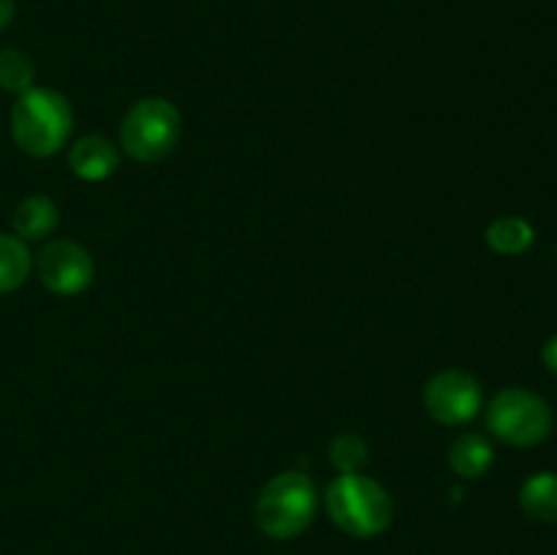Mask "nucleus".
Listing matches in <instances>:
<instances>
[{
    "instance_id": "f257e3e1",
    "label": "nucleus",
    "mask_w": 557,
    "mask_h": 555,
    "mask_svg": "<svg viewBox=\"0 0 557 555\" xmlns=\"http://www.w3.org/2000/svg\"><path fill=\"white\" fill-rule=\"evenodd\" d=\"M71 128H74L71 103L49 87H30L22 92L11 112V134L27 156H54L69 141Z\"/></svg>"
},
{
    "instance_id": "f03ea898",
    "label": "nucleus",
    "mask_w": 557,
    "mask_h": 555,
    "mask_svg": "<svg viewBox=\"0 0 557 555\" xmlns=\"http://www.w3.org/2000/svg\"><path fill=\"white\" fill-rule=\"evenodd\" d=\"M326 515L337 528L359 539L379 536L392 522V498L375 479L364 473H341L326 488Z\"/></svg>"
},
{
    "instance_id": "7ed1b4c3",
    "label": "nucleus",
    "mask_w": 557,
    "mask_h": 555,
    "mask_svg": "<svg viewBox=\"0 0 557 555\" xmlns=\"http://www.w3.org/2000/svg\"><path fill=\"white\" fill-rule=\"evenodd\" d=\"M319 493L308 473L286 471L272 477L256 501V526L270 539H294L313 522Z\"/></svg>"
},
{
    "instance_id": "20e7f679",
    "label": "nucleus",
    "mask_w": 557,
    "mask_h": 555,
    "mask_svg": "<svg viewBox=\"0 0 557 555\" xmlns=\"http://www.w3.org/2000/svg\"><path fill=\"white\" fill-rule=\"evenodd\" d=\"M183 118L166 98H141L120 125V147L139 163H158L177 147Z\"/></svg>"
},
{
    "instance_id": "39448f33",
    "label": "nucleus",
    "mask_w": 557,
    "mask_h": 555,
    "mask_svg": "<svg viewBox=\"0 0 557 555\" xmlns=\"http://www.w3.org/2000/svg\"><path fill=\"white\" fill-rule=\"evenodd\" d=\"M553 408L528 390L498 392L487 408V430L511 446H536L553 433Z\"/></svg>"
},
{
    "instance_id": "423d86ee",
    "label": "nucleus",
    "mask_w": 557,
    "mask_h": 555,
    "mask_svg": "<svg viewBox=\"0 0 557 555\" xmlns=\"http://www.w3.org/2000/svg\"><path fill=\"white\" fill-rule=\"evenodd\" d=\"M424 408L441 424H466L482 408V386L466 370H441L424 384Z\"/></svg>"
},
{
    "instance_id": "0eeeda50",
    "label": "nucleus",
    "mask_w": 557,
    "mask_h": 555,
    "mask_svg": "<svg viewBox=\"0 0 557 555\" xmlns=\"http://www.w3.org/2000/svg\"><path fill=\"white\" fill-rule=\"evenodd\" d=\"M36 270L44 286L60 297L82 294L96 275L90 254L71 239H54V243L44 245L36 259Z\"/></svg>"
},
{
    "instance_id": "6e6552de",
    "label": "nucleus",
    "mask_w": 557,
    "mask_h": 555,
    "mask_svg": "<svg viewBox=\"0 0 557 555\" xmlns=\"http://www.w3.org/2000/svg\"><path fill=\"white\" fill-rule=\"evenodd\" d=\"M69 166L76 177L87 180V183H98V180L112 177L114 169L120 166V152L103 136H82L74 141L69 152Z\"/></svg>"
},
{
    "instance_id": "1a4fd4ad",
    "label": "nucleus",
    "mask_w": 557,
    "mask_h": 555,
    "mask_svg": "<svg viewBox=\"0 0 557 555\" xmlns=\"http://www.w3.org/2000/svg\"><path fill=\"white\" fill-rule=\"evenodd\" d=\"M60 212L47 196H27L14 210V229L22 239H44L58 229Z\"/></svg>"
},
{
    "instance_id": "9d476101",
    "label": "nucleus",
    "mask_w": 557,
    "mask_h": 555,
    "mask_svg": "<svg viewBox=\"0 0 557 555\" xmlns=\"http://www.w3.org/2000/svg\"><path fill=\"white\" fill-rule=\"evenodd\" d=\"M520 506L528 517L555 526L557 522V473L539 471L522 484Z\"/></svg>"
},
{
    "instance_id": "9b49d317",
    "label": "nucleus",
    "mask_w": 557,
    "mask_h": 555,
    "mask_svg": "<svg viewBox=\"0 0 557 555\" xmlns=\"http://www.w3.org/2000/svg\"><path fill=\"white\" fill-rule=\"evenodd\" d=\"M495 460V452L490 441L479 433H462L449 449V466L462 479H479L490 471Z\"/></svg>"
},
{
    "instance_id": "f8f14e48",
    "label": "nucleus",
    "mask_w": 557,
    "mask_h": 555,
    "mask_svg": "<svg viewBox=\"0 0 557 555\" xmlns=\"http://www.w3.org/2000/svg\"><path fill=\"white\" fill-rule=\"evenodd\" d=\"M30 250L20 237L0 234V294L20 288L30 275Z\"/></svg>"
},
{
    "instance_id": "ddd939ff",
    "label": "nucleus",
    "mask_w": 557,
    "mask_h": 555,
    "mask_svg": "<svg viewBox=\"0 0 557 555\" xmlns=\"http://www.w3.org/2000/svg\"><path fill=\"white\" fill-rule=\"evenodd\" d=\"M536 234H533V226L522 218H498L487 226V245L495 250V254L504 256H520L525 254L533 245Z\"/></svg>"
},
{
    "instance_id": "4468645a",
    "label": "nucleus",
    "mask_w": 557,
    "mask_h": 555,
    "mask_svg": "<svg viewBox=\"0 0 557 555\" xmlns=\"http://www.w3.org/2000/svg\"><path fill=\"white\" fill-rule=\"evenodd\" d=\"M36 79V65L20 49H0V87L5 92H27Z\"/></svg>"
},
{
    "instance_id": "2eb2a0df",
    "label": "nucleus",
    "mask_w": 557,
    "mask_h": 555,
    "mask_svg": "<svg viewBox=\"0 0 557 555\" xmlns=\"http://www.w3.org/2000/svg\"><path fill=\"white\" fill-rule=\"evenodd\" d=\"M330 460L341 473H357L368 462V446L359 435L343 433L332 441Z\"/></svg>"
},
{
    "instance_id": "dca6fc26",
    "label": "nucleus",
    "mask_w": 557,
    "mask_h": 555,
    "mask_svg": "<svg viewBox=\"0 0 557 555\" xmlns=\"http://www.w3.org/2000/svg\"><path fill=\"white\" fill-rule=\"evenodd\" d=\"M542 359H544V365H547L549 373L557 375V335H553L547 343H544Z\"/></svg>"
},
{
    "instance_id": "f3484780",
    "label": "nucleus",
    "mask_w": 557,
    "mask_h": 555,
    "mask_svg": "<svg viewBox=\"0 0 557 555\" xmlns=\"http://www.w3.org/2000/svg\"><path fill=\"white\" fill-rule=\"evenodd\" d=\"M14 11H16L14 0H0V30L11 25V20H14Z\"/></svg>"
}]
</instances>
